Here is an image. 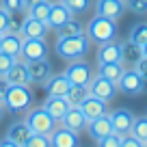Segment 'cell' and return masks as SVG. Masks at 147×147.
Returning <instances> with one entry per match:
<instances>
[{
    "label": "cell",
    "mask_w": 147,
    "mask_h": 147,
    "mask_svg": "<svg viewBox=\"0 0 147 147\" xmlns=\"http://www.w3.org/2000/svg\"><path fill=\"white\" fill-rule=\"evenodd\" d=\"M87 52H89V35L87 32L71 35V37H59V41H56V54L61 59L78 61Z\"/></svg>",
    "instance_id": "cell-1"
},
{
    "label": "cell",
    "mask_w": 147,
    "mask_h": 147,
    "mask_svg": "<svg viewBox=\"0 0 147 147\" xmlns=\"http://www.w3.org/2000/svg\"><path fill=\"white\" fill-rule=\"evenodd\" d=\"M2 104H5V108L9 110V113L18 115V113H24V110L30 108L32 93H30V89H28L26 84H9Z\"/></svg>",
    "instance_id": "cell-2"
},
{
    "label": "cell",
    "mask_w": 147,
    "mask_h": 147,
    "mask_svg": "<svg viewBox=\"0 0 147 147\" xmlns=\"http://www.w3.org/2000/svg\"><path fill=\"white\" fill-rule=\"evenodd\" d=\"M89 35V39L95 43H106V41H113L117 37V26H115V20H108L104 18V15H97L89 22L87 30H84Z\"/></svg>",
    "instance_id": "cell-3"
},
{
    "label": "cell",
    "mask_w": 147,
    "mask_h": 147,
    "mask_svg": "<svg viewBox=\"0 0 147 147\" xmlns=\"http://www.w3.org/2000/svg\"><path fill=\"white\" fill-rule=\"evenodd\" d=\"M26 123L35 134H52L54 128H56V121L52 119V115L43 108V106L41 108H35V110H28Z\"/></svg>",
    "instance_id": "cell-4"
},
{
    "label": "cell",
    "mask_w": 147,
    "mask_h": 147,
    "mask_svg": "<svg viewBox=\"0 0 147 147\" xmlns=\"http://www.w3.org/2000/svg\"><path fill=\"white\" fill-rule=\"evenodd\" d=\"M117 82H113V80L104 78V76H93V80L89 82V93H91L93 97H100V100H104L106 104H108L113 97L117 95Z\"/></svg>",
    "instance_id": "cell-5"
},
{
    "label": "cell",
    "mask_w": 147,
    "mask_h": 147,
    "mask_svg": "<svg viewBox=\"0 0 147 147\" xmlns=\"http://www.w3.org/2000/svg\"><path fill=\"white\" fill-rule=\"evenodd\" d=\"M117 89L123 91L125 95H138V93H143V76L134 67L123 69L117 80Z\"/></svg>",
    "instance_id": "cell-6"
},
{
    "label": "cell",
    "mask_w": 147,
    "mask_h": 147,
    "mask_svg": "<svg viewBox=\"0 0 147 147\" xmlns=\"http://www.w3.org/2000/svg\"><path fill=\"white\" fill-rule=\"evenodd\" d=\"M65 76H67V80L71 84H87V87H89V82L93 80L91 67H89L84 61H80V59L69 63V67L65 69Z\"/></svg>",
    "instance_id": "cell-7"
},
{
    "label": "cell",
    "mask_w": 147,
    "mask_h": 147,
    "mask_svg": "<svg viewBox=\"0 0 147 147\" xmlns=\"http://www.w3.org/2000/svg\"><path fill=\"white\" fill-rule=\"evenodd\" d=\"M48 56V43L43 39H22V50L20 59L22 61H37Z\"/></svg>",
    "instance_id": "cell-8"
},
{
    "label": "cell",
    "mask_w": 147,
    "mask_h": 147,
    "mask_svg": "<svg viewBox=\"0 0 147 147\" xmlns=\"http://www.w3.org/2000/svg\"><path fill=\"white\" fill-rule=\"evenodd\" d=\"M48 22H41V20L37 18H30V15H26L22 22V28H20V35H22V39H43L48 32Z\"/></svg>",
    "instance_id": "cell-9"
},
{
    "label": "cell",
    "mask_w": 147,
    "mask_h": 147,
    "mask_svg": "<svg viewBox=\"0 0 147 147\" xmlns=\"http://www.w3.org/2000/svg\"><path fill=\"white\" fill-rule=\"evenodd\" d=\"M87 117H84V113L80 110V106H69V110L63 115V119H61V125L67 130H74V132H82L84 128H87Z\"/></svg>",
    "instance_id": "cell-10"
},
{
    "label": "cell",
    "mask_w": 147,
    "mask_h": 147,
    "mask_svg": "<svg viewBox=\"0 0 147 147\" xmlns=\"http://www.w3.org/2000/svg\"><path fill=\"white\" fill-rule=\"evenodd\" d=\"M28 74H30V80L35 84H46V80L52 76V67L46 59H37V61H26Z\"/></svg>",
    "instance_id": "cell-11"
},
{
    "label": "cell",
    "mask_w": 147,
    "mask_h": 147,
    "mask_svg": "<svg viewBox=\"0 0 147 147\" xmlns=\"http://www.w3.org/2000/svg\"><path fill=\"white\" fill-rule=\"evenodd\" d=\"M87 128H89V134H91L95 141L115 132V128H113V119H110V113H104V115L91 119V121L87 123Z\"/></svg>",
    "instance_id": "cell-12"
},
{
    "label": "cell",
    "mask_w": 147,
    "mask_h": 147,
    "mask_svg": "<svg viewBox=\"0 0 147 147\" xmlns=\"http://www.w3.org/2000/svg\"><path fill=\"white\" fill-rule=\"evenodd\" d=\"M5 78L9 80V84H26V87L32 84L28 67H26V61H22V59H15V63L11 65V69L5 74Z\"/></svg>",
    "instance_id": "cell-13"
},
{
    "label": "cell",
    "mask_w": 147,
    "mask_h": 147,
    "mask_svg": "<svg viewBox=\"0 0 147 147\" xmlns=\"http://www.w3.org/2000/svg\"><path fill=\"white\" fill-rule=\"evenodd\" d=\"M50 143L52 147H78L80 141H78V132L74 130H67V128H54V132L50 134Z\"/></svg>",
    "instance_id": "cell-14"
},
{
    "label": "cell",
    "mask_w": 147,
    "mask_h": 147,
    "mask_svg": "<svg viewBox=\"0 0 147 147\" xmlns=\"http://www.w3.org/2000/svg\"><path fill=\"white\" fill-rule=\"evenodd\" d=\"M110 119H113L115 132H119L121 136H123V134H130L132 123H134V115H132L130 108H117L115 113H110Z\"/></svg>",
    "instance_id": "cell-15"
},
{
    "label": "cell",
    "mask_w": 147,
    "mask_h": 147,
    "mask_svg": "<svg viewBox=\"0 0 147 147\" xmlns=\"http://www.w3.org/2000/svg\"><path fill=\"white\" fill-rule=\"evenodd\" d=\"M80 110L84 113L87 121H91V119H95V117H100V115H104V113H108V108H106V102L100 100V97H93L91 93H89V95L82 100V104H80Z\"/></svg>",
    "instance_id": "cell-16"
},
{
    "label": "cell",
    "mask_w": 147,
    "mask_h": 147,
    "mask_svg": "<svg viewBox=\"0 0 147 147\" xmlns=\"http://www.w3.org/2000/svg\"><path fill=\"white\" fill-rule=\"evenodd\" d=\"M20 50H22V35L20 32H5L2 39H0V52L13 56V59H20Z\"/></svg>",
    "instance_id": "cell-17"
},
{
    "label": "cell",
    "mask_w": 147,
    "mask_h": 147,
    "mask_svg": "<svg viewBox=\"0 0 147 147\" xmlns=\"http://www.w3.org/2000/svg\"><path fill=\"white\" fill-rule=\"evenodd\" d=\"M121 61V43L113 41L100 43V50H97V63H115Z\"/></svg>",
    "instance_id": "cell-18"
},
{
    "label": "cell",
    "mask_w": 147,
    "mask_h": 147,
    "mask_svg": "<svg viewBox=\"0 0 147 147\" xmlns=\"http://www.w3.org/2000/svg\"><path fill=\"white\" fill-rule=\"evenodd\" d=\"M69 87H71V82L67 80L65 74H61V76H50V78L46 80L48 95H54V97H65V93L69 91Z\"/></svg>",
    "instance_id": "cell-19"
},
{
    "label": "cell",
    "mask_w": 147,
    "mask_h": 147,
    "mask_svg": "<svg viewBox=\"0 0 147 147\" xmlns=\"http://www.w3.org/2000/svg\"><path fill=\"white\" fill-rule=\"evenodd\" d=\"M95 11L97 15H104L108 20H117L123 13V0H97Z\"/></svg>",
    "instance_id": "cell-20"
},
{
    "label": "cell",
    "mask_w": 147,
    "mask_h": 147,
    "mask_svg": "<svg viewBox=\"0 0 147 147\" xmlns=\"http://www.w3.org/2000/svg\"><path fill=\"white\" fill-rule=\"evenodd\" d=\"M43 108H46L48 113L52 115V119H54V121H61V119H63V115L69 110V104H67V100H65V97L48 95V100H46V104H43Z\"/></svg>",
    "instance_id": "cell-21"
},
{
    "label": "cell",
    "mask_w": 147,
    "mask_h": 147,
    "mask_svg": "<svg viewBox=\"0 0 147 147\" xmlns=\"http://www.w3.org/2000/svg\"><path fill=\"white\" fill-rule=\"evenodd\" d=\"M67 20H71V11L65 7V2L61 0L59 5H52L50 9V15H48V26L52 28H59L61 24H65Z\"/></svg>",
    "instance_id": "cell-22"
},
{
    "label": "cell",
    "mask_w": 147,
    "mask_h": 147,
    "mask_svg": "<svg viewBox=\"0 0 147 147\" xmlns=\"http://www.w3.org/2000/svg\"><path fill=\"white\" fill-rule=\"evenodd\" d=\"M141 59H143V48L138 43L130 41V39L125 43H121V63H128L134 67Z\"/></svg>",
    "instance_id": "cell-23"
},
{
    "label": "cell",
    "mask_w": 147,
    "mask_h": 147,
    "mask_svg": "<svg viewBox=\"0 0 147 147\" xmlns=\"http://www.w3.org/2000/svg\"><path fill=\"white\" fill-rule=\"evenodd\" d=\"M30 134H32V130L28 128V123H26V121H20V123H13V125L9 128V134H7V138L24 147V143L28 141V136H30Z\"/></svg>",
    "instance_id": "cell-24"
},
{
    "label": "cell",
    "mask_w": 147,
    "mask_h": 147,
    "mask_svg": "<svg viewBox=\"0 0 147 147\" xmlns=\"http://www.w3.org/2000/svg\"><path fill=\"white\" fill-rule=\"evenodd\" d=\"M97 65H100L97 74L104 76V78H108V80H113V82H117L121 71H123V63L121 61H115V63H97Z\"/></svg>",
    "instance_id": "cell-25"
},
{
    "label": "cell",
    "mask_w": 147,
    "mask_h": 147,
    "mask_svg": "<svg viewBox=\"0 0 147 147\" xmlns=\"http://www.w3.org/2000/svg\"><path fill=\"white\" fill-rule=\"evenodd\" d=\"M87 95H89V87L87 84H71L69 91L65 93V100H67L69 106H80Z\"/></svg>",
    "instance_id": "cell-26"
},
{
    "label": "cell",
    "mask_w": 147,
    "mask_h": 147,
    "mask_svg": "<svg viewBox=\"0 0 147 147\" xmlns=\"http://www.w3.org/2000/svg\"><path fill=\"white\" fill-rule=\"evenodd\" d=\"M56 32H59V37H71V35H80V32H84V26L78 22V20H67L65 24H61L59 28H56Z\"/></svg>",
    "instance_id": "cell-27"
},
{
    "label": "cell",
    "mask_w": 147,
    "mask_h": 147,
    "mask_svg": "<svg viewBox=\"0 0 147 147\" xmlns=\"http://www.w3.org/2000/svg\"><path fill=\"white\" fill-rule=\"evenodd\" d=\"M50 9H52V2H48V0H41V2L32 5L30 9H26V11H28V15H30V18H37V20H41V22H48Z\"/></svg>",
    "instance_id": "cell-28"
},
{
    "label": "cell",
    "mask_w": 147,
    "mask_h": 147,
    "mask_svg": "<svg viewBox=\"0 0 147 147\" xmlns=\"http://www.w3.org/2000/svg\"><path fill=\"white\" fill-rule=\"evenodd\" d=\"M132 136H136L141 143H147V117H134V123H132V130H130Z\"/></svg>",
    "instance_id": "cell-29"
},
{
    "label": "cell",
    "mask_w": 147,
    "mask_h": 147,
    "mask_svg": "<svg viewBox=\"0 0 147 147\" xmlns=\"http://www.w3.org/2000/svg\"><path fill=\"white\" fill-rule=\"evenodd\" d=\"M130 41L138 43V46H145L147 43V24H136V26L132 28V32H130Z\"/></svg>",
    "instance_id": "cell-30"
},
{
    "label": "cell",
    "mask_w": 147,
    "mask_h": 147,
    "mask_svg": "<svg viewBox=\"0 0 147 147\" xmlns=\"http://www.w3.org/2000/svg\"><path fill=\"white\" fill-rule=\"evenodd\" d=\"M24 147H52L50 134H35L32 132L30 136H28V141L24 143Z\"/></svg>",
    "instance_id": "cell-31"
},
{
    "label": "cell",
    "mask_w": 147,
    "mask_h": 147,
    "mask_svg": "<svg viewBox=\"0 0 147 147\" xmlns=\"http://www.w3.org/2000/svg\"><path fill=\"white\" fill-rule=\"evenodd\" d=\"M65 7L71 11V15H78V13H84L89 9V0H63Z\"/></svg>",
    "instance_id": "cell-32"
},
{
    "label": "cell",
    "mask_w": 147,
    "mask_h": 147,
    "mask_svg": "<svg viewBox=\"0 0 147 147\" xmlns=\"http://www.w3.org/2000/svg\"><path fill=\"white\" fill-rule=\"evenodd\" d=\"M97 145L100 147H119L121 145V134L113 132L108 136H102V138H97Z\"/></svg>",
    "instance_id": "cell-33"
},
{
    "label": "cell",
    "mask_w": 147,
    "mask_h": 147,
    "mask_svg": "<svg viewBox=\"0 0 147 147\" xmlns=\"http://www.w3.org/2000/svg\"><path fill=\"white\" fill-rule=\"evenodd\" d=\"M9 20H11V11H7L5 7H0V35L9 32Z\"/></svg>",
    "instance_id": "cell-34"
},
{
    "label": "cell",
    "mask_w": 147,
    "mask_h": 147,
    "mask_svg": "<svg viewBox=\"0 0 147 147\" xmlns=\"http://www.w3.org/2000/svg\"><path fill=\"white\" fill-rule=\"evenodd\" d=\"M13 63H15L13 56L5 54V52H0V76H5V74L11 69V65H13Z\"/></svg>",
    "instance_id": "cell-35"
},
{
    "label": "cell",
    "mask_w": 147,
    "mask_h": 147,
    "mask_svg": "<svg viewBox=\"0 0 147 147\" xmlns=\"http://www.w3.org/2000/svg\"><path fill=\"white\" fill-rule=\"evenodd\" d=\"M125 5L134 13H147V0H125Z\"/></svg>",
    "instance_id": "cell-36"
},
{
    "label": "cell",
    "mask_w": 147,
    "mask_h": 147,
    "mask_svg": "<svg viewBox=\"0 0 147 147\" xmlns=\"http://www.w3.org/2000/svg\"><path fill=\"white\" fill-rule=\"evenodd\" d=\"M119 147H143V143L138 141L136 136H132V134H123V136H121V145Z\"/></svg>",
    "instance_id": "cell-37"
},
{
    "label": "cell",
    "mask_w": 147,
    "mask_h": 147,
    "mask_svg": "<svg viewBox=\"0 0 147 147\" xmlns=\"http://www.w3.org/2000/svg\"><path fill=\"white\" fill-rule=\"evenodd\" d=\"M2 7H5L7 11H22L24 0H2Z\"/></svg>",
    "instance_id": "cell-38"
},
{
    "label": "cell",
    "mask_w": 147,
    "mask_h": 147,
    "mask_svg": "<svg viewBox=\"0 0 147 147\" xmlns=\"http://www.w3.org/2000/svg\"><path fill=\"white\" fill-rule=\"evenodd\" d=\"M134 69H136V71L141 74L143 78H147V56H143V59L138 61L136 65H134Z\"/></svg>",
    "instance_id": "cell-39"
},
{
    "label": "cell",
    "mask_w": 147,
    "mask_h": 147,
    "mask_svg": "<svg viewBox=\"0 0 147 147\" xmlns=\"http://www.w3.org/2000/svg\"><path fill=\"white\" fill-rule=\"evenodd\" d=\"M7 89H9V80L5 78V76H0V104L5 102V93H7ZM5 106V104H2Z\"/></svg>",
    "instance_id": "cell-40"
},
{
    "label": "cell",
    "mask_w": 147,
    "mask_h": 147,
    "mask_svg": "<svg viewBox=\"0 0 147 147\" xmlns=\"http://www.w3.org/2000/svg\"><path fill=\"white\" fill-rule=\"evenodd\" d=\"M0 147H22V145H18V143H13V141H9V138H5V141L0 143Z\"/></svg>",
    "instance_id": "cell-41"
},
{
    "label": "cell",
    "mask_w": 147,
    "mask_h": 147,
    "mask_svg": "<svg viewBox=\"0 0 147 147\" xmlns=\"http://www.w3.org/2000/svg\"><path fill=\"white\" fill-rule=\"evenodd\" d=\"M37 2H41V0H24V9H30V7L37 5Z\"/></svg>",
    "instance_id": "cell-42"
},
{
    "label": "cell",
    "mask_w": 147,
    "mask_h": 147,
    "mask_svg": "<svg viewBox=\"0 0 147 147\" xmlns=\"http://www.w3.org/2000/svg\"><path fill=\"white\" fill-rule=\"evenodd\" d=\"M143 91H147V78H143Z\"/></svg>",
    "instance_id": "cell-43"
},
{
    "label": "cell",
    "mask_w": 147,
    "mask_h": 147,
    "mask_svg": "<svg viewBox=\"0 0 147 147\" xmlns=\"http://www.w3.org/2000/svg\"><path fill=\"white\" fill-rule=\"evenodd\" d=\"M143 56H147V43L143 46Z\"/></svg>",
    "instance_id": "cell-44"
},
{
    "label": "cell",
    "mask_w": 147,
    "mask_h": 147,
    "mask_svg": "<svg viewBox=\"0 0 147 147\" xmlns=\"http://www.w3.org/2000/svg\"><path fill=\"white\" fill-rule=\"evenodd\" d=\"M2 113H5V106L0 104V119H2Z\"/></svg>",
    "instance_id": "cell-45"
},
{
    "label": "cell",
    "mask_w": 147,
    "mask_h": 147,
    "mask_svg": "<svg viewBox=\"0 0 147 147\" xmlns=\"http://www.w3.org/2000/svg\"><path fill=\"white\" fill-rule=\"evenodd\" d=\"M143 147H147V143H143Z\"/></svg>",
    "instance_id": "cell-46"
},
{
    "label": "cell",
    "mask_w": 147,
    "mask_h": 147,
    "mask_svg": "<svg viewBox=\"0 0 147 147\" xmlns=\"http://www.w3.org/2000/svg\"><path fill=\"white\" fill-rule=\"evenodd\" d=\"M0 39H2V35H0Z\"/></svg>",
    "instance_id": "cell-47"
}]
</instances>
